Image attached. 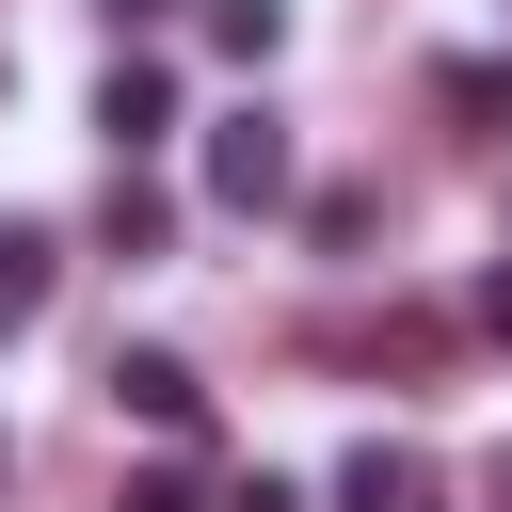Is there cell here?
I'll use <instances>...</instances> for the list:
<instances>
[{
	"label": "cell",
	"mask_w": 512,
	"mask_h": 512,
	"mask_svg": "<svg viewBox=\"0 0 512 512\" xmlns=\"http://www.w3.org/2000/svg\"><path fill=\"white\" fill-rule=\"evenodd\" d=\"M192 176H208V208H288V128L272 112H224L192 144Z\"/></svg>",
	"instance_id": "obj_1"
},
{
	"label": "cell",
	"mask_w": 512,
	"mask_h": 512,
	"mask_svg": "<svg viewBox=\"0 0 512 512\" xmlns=\"http://www.w3.org/2000/svg\"><path fill=\"white\" fill-rule=\"evenodd\" d=\"M96 384H112V416H144V432H176V448L208 432V384H192V352H160V336H128Z\"/></svg>",
	"instance_id": "obj_2"
},
{
	"label": "cell",
	"mask_w": 512,
	"mask_h": 512,
	"mask_svg": "<svg viewBox=\"0 0 512 512\" xmlns=\"http://www.w3.org/2000/svg\"><path fill=\"white\" fill-rule=\"evenodd\" d=\"M96 144H112V160L176 144V64H160V48H112V80H96Z\"/></svg>",
	"instance_id": "obj_3"
},
{
	"label": "cell",
	"mask_w": 512,
	"mask_h": 512,
	"mask_svg": "<svg viewBox=\"0 0 512 512\" xmlns=\"http://www.w3.org/2000/svg\"><path fill=\"white\" fill-rule=\"evenodd\" d=\"M336 512H432V448H400V432H368V448L336 464Z\"/></svg>",
	"instance_id": "obj_4"
},
{
	"label": "cell",
	"mask_w": 512,
	"mask_h": 512,
	"mask_svg": "<svg viewBox=\"0 0 512 512\" xmlns=\"http://www.w3.org/2000/svg\"><path fill=\"white\" fill-rule=\"evenodd\" d=\"M48 288H64V240H48V224H0V336H32Z\"/></svg>",
	"instance_id": "obj_5"
},
{
	"label": "cell",
	"mask_w": 512,
	"mask_h": 512,
	"mask_svg": "<svg viewBox=\"0 0 512 512\" xmlns=\"http://www.w3.org/2000/svg\"><path fill=\"white\" fill-rule=\"evenodd\" d=\"M160 224H176V208H160V176H144V160H112V192H96V240H112V256H160Z\"/></svg>",
	"instance_id": "obj_6"
},
{
	"label": "cell",
	"mask_w": 512,
	"mask_h": 512,
	"mask_svg": "<svg viewBox=\"0 0 512 512\" xmlns=\"http://www.w3.org/2000/svg\"><path fill=\"white\" fill-rule=\"evenodd\" d=\"M208 48H224V64H272V48H288V0H208Z\"/></svg>",
	"instance_id": "obj_7"
},
{
	"label": "cell",
	"mask_w": 512,
	"mask_h": 512,
	"mask_svg": "<svg viewBox=\"0 0 512 512\" xmlns=\"http://www.w3.org/2000/svg\"><path fill=\"white\" fill-rule=\"evenodd\" d=\"M112 512H208V480H192V448H176V464H128V496H112Z\"/></svg>",
	"instance_id": "obj_8"
},
{
	"label": "cell",
	"mask_w": 512,
	"mask_h": 512,
	"mask_svg": "<svg viewBox=\"0 0 512 512\" xmlns=\"http://www.w3.org/2000/svg\"><path fill=\"white\" fill-rule=\"evenodd\" d=\"M224 512H304V480H272V464H256V480H224Z\"/></svg>",
	"instance_id": "obj_9"
},
{
	"label": "cell",
	"mask_w": 512,
	"mask_h": 512,
	"mask_svg": "<svg viewBox=\"0 0 512 512\" xmlns=\"http://www.w3.org/2000/svg\"><path fill=\"white\" fill-rule=\"evenodd\" d=\"M480 336H512V256H496V288H480Z\"/></svg>",
	"instance_id": "obj_10"
},
{
	"label": "cell",
	"mask_w": 512,
	"mask_h": 512,
	"mask_svg": "<svg viewBox=\"0 0 512 512\" xmlns=\"http://www.w3.org/2000/svg\"><path fill=\"white\" fill-rule=\"evenodd\" d=\"M144 16H160V0H112V32H144Z\"/></svg>",
	"instance_id": "obj_11"
},
{
	"label": "cell",
	"mask_w": 512,
	"mask_h": 512,
	"mask_svg": "<svg viewBox=\"0 0 512 512\" xmlns=\"http://www.w3.org/2000/svg\"><path fill=\"white\" fill-rule=\"evenodd\" d=\"M0 464H16V448H0Z\"/></svg>",
	"instance_id": "obj_12"
}]
</instances>
